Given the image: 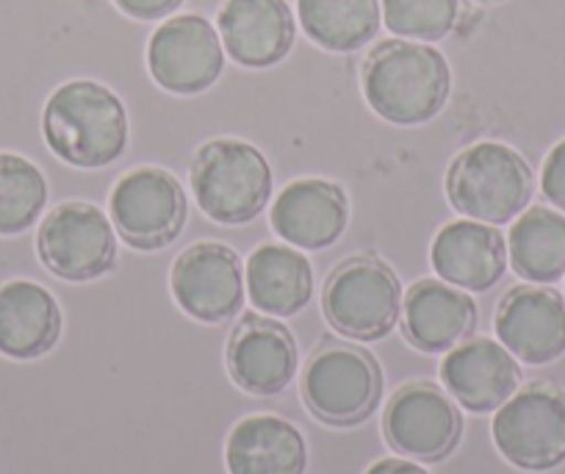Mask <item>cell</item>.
<instances>
[{"instance_id":"cell-25","label":"cell","mask_w":565,"mask_h":474,"mask_svg":"<svg viewBox=\"0 0 565 474\" xmlns=\"http://www.w3.org/2000/svg\"><path fill=\"white\" fill-rule=\"evenodd\" d=\"M45 203L47 181L40 167L18 152H0V236L29 231Z\"/></svg>"},{"instance_id":"cell-28","label":"cell","mask_w":565,"mask_h":474,"mask_svg":"<svg viewBox=\"0 0 565 474\" xmlns=\"http://www.w3.org/2000/svg\"><path fill=\"white\" fill-rule=\"evenodd\" d=\"M119 12H125L134 20H161L175 12L183 0H114Z\"/></svg>"},{"instance_id":"cell-21","label":"cell","mask_w":565,"mask_h":474,"mask_svg":"<svg viewBox=\"0 0 565 474\" xmlns=\"http://www.w3.org/2000/svg\"><path fill=\"white\" fill-rule=\"evenodd\" d=\"M231 474H306L308 446L300 430L280 417H247L225 446Z\"/></svg>"},{"instance_id":"cell-27","label":"cell","mask_w":565,"mask_h":474,"mask_svg":"<svg viewBox=\"0 0 565 474\" xmlns=\"http://www.w3.org/2000/svg\"><path fill=\"white\" fill-rule=\"evenodd\" d=\"M541 192L554 209L565 214V139H559L543 161Z\"/></svg>"},{"instance_id":"cell-4","label":"cell","mask_w":565,"mask_h":474,"mask_svg":"<svg viewBox=\"0 0 565 474\" xmlns=\"http://www.w3.org/2000/svg\"><path fill=\"white\" fill-rule=\"evenodd\" d=\"M194 200L220 225L258 220L271 198V167L264 152L244 139H211L194 152Z\"/></svg>"},{"instance_id":"cell-20","label":"cell","mask_w":565,"mask_h":474,"mask_svg":"<svg viewBox=\"0 0 565 474\" xmlns=\"http://www.w3.org/2000/svg\"><path fill=\"white\" fill-rule=\"evenodd\" d=\"M62 336V308L45 286L9 281L0 286V356L34 361L47 356Z\"/></svg>"},{"instance_id":"cell-14","label":"cell","mask_w":565,"mask_h":474,"mask_svg":"<svg viewBox=\"0 0 565 474\" xmlns=\"http://www.w3.org/2000/svg\"><path fill=\"white\" fill-rule=\"evenodd\" d=\"M493 325L510 356L530 367L557 361L565 352V297L554 288H510L499 303Z\"/></svg>"},{"instance_id":"cell-13","label":"cell","mask_w":565,"mask_h":474,"mask_svg":"<svg viewBox=\"0 0 565 474\" xmlns=\"http://www.w3.org/2000/svg\"><path fill=\"white\" fill-rule=\"evenodd\" d=\"M300 352L291 330L269 316L247 314L227 341L233 383L255 397L280 394L295 380Z\"/></svg>"},{"instance_id":"cell-30","label":"cell","mask_w":565,"mask_h":474,"mask_svg":"<svg viewBox=\"0 0 565 474\" xmlns=\"http://www.w3.org/2000/svg\"><path fill=\"white\" fill-rule=\"evenodd\" d=\"M477 3H502V0H477Z\"/></svg>"},{"instance_id":"cell-2","label":"cell","mask_w":565,"mask_h":474,"mask_svg":"<svg viewBox=\"0 0 565 474\" xmlns=\"http://www.w3.org/2000/svg\"><path fill=\"white\" fill-rule=\"evenodd\" d=\"M42 134L53 156L81 170L117 161L128 147V114L122 101L97 81H70L45 103Z\"/></svg>"},{"instance_id":"cell-12","label":"cell","mask_w":565,"mask_h":474,"mask_svg":"<svg viewBox=\"0 0 565 474\" xmlns=\"http://www.w3.org/2000/svg\"><path fill=\"white\" fill-rule=\"evenodd\" d=\"M385 441L416 461H444L463 435L458 405L433 383H411L394 394L383 417Z\"/></svg>"},{"instance_id":"cell-5","label":"cell","mask_w":565,"mask_h":474,"mask_svg":"<svg viewBox=\"0 0 565 474\" xmlns=\"http://www.w3.org/2000/svg\"><path fill=\"white\" fill-rule=\"evenodd\" d=\"M402 299L405 292L396 272L385 261L358 255L330 272L322 308L335 334L358 341H380L399 323Z\"/></svg>"},{"instance_id":"cell-18","label":"cell","mask_w":565,"mask_h":474,"mask_svg":"<svg viewBox=\"0 0 565 474\" xmlns=\"http://www.w3.org/2000/svg\"><path fill=\"white\" fill-rule=\"evenodd\" d=\"M477 328V303L441 277L413 283L402 299V330L422 352H447Z\"/></svg>"},{"instance_id":"cell-23","label":"cell","mask_w":565,"mask_h":474,"mask_svg":"<svg viewBox=\"0 0 565 474\" xmlns=\"http://www.w3.org/2000/svg\"><path fill=\"white\" fill-rule=\"evenodd\" d=\"M508 261L530 283H554L565 275V214L548 206L521 211L508 233Z\"/></svg>"},{"instance_id":"cell-26","label":"cell","mask_w":565,"mask_h":474,"mask_svg":"<svg viewBox=\"0 0 565 474\" xmlns=\"http://www.w3.org/2000/svg\"><path fill=\"white\" fill-rule=\"evenodd\" d=\"M385 29L413 42H438L458 25V0H380Z\"/></svg>"},{"instance_id":"cell-24","label":"cell","mask_w":565,"mask_h":474,"mask_svg":"<svg viewBox=\"0 0 565 474\" xmlns=\"http://www.w3.org/2000/svg\"><path fill=\"white\" fill-rule=\"evenodd\" d=\"M297 14L313 45L350 53L380 31V0H297Z\"/></svg>"},{"instance_id":"cell-15","label":"cell","mask_w":565,"mask_h":474,"mask_svg":"<svg viewBox=\"0 0 565 474\" xmlns=\"http://www.w3.org/2000/svg\"><path fill=\"white\" fill-rule=\"evenodd\" d=\"M271 228L297 250H324L344 236L350 203L339 183L324 178H300L277 194L269 211Z\"/></svg>"},{"instance_id":"cell-1","label":"cell","mask_w":565,"mask_h":474,"mask_svg":"<svg viewBox=\"0 0 565 474\" xmlns=\"http://www.w3.org/2000/svg\"><path fill=\"white\" fill-rule=\"evenodd\" d=\"M361 86L372 112L385 123L422 125L447 106L452 73L433 45L385 40L363 62Z\"/></svg>"},{"instance_id":"cell-11","label":"cell","mask_w":565,"mask_h":474,"mask_svg":"<svg viewBox=\"0 0 565 474\" xmlns=\"http://www.w3.org/2000/svg\"><path fill=\"white\" fill-rule=\"evenodd\" d=\"M172 297L198 323L216 325L236 316L244 305V264L220 242H200L183 250L172 266Z\"/></svg>"},{"instance_id":"cell-8","label":"cell","mask_w":565,"mask_h":474,"mask_svg":"<svg viewBox=\"0 0 565 474\" xmlns=\"http://www.w3.org/2000/svg\"><path fill=\"white\" fill-rule=\"evenodd\" d=\"M497 450L524 472H548L565 463V394L548 383L515 391L491 424Z\"/></svg>"},{"instance_id":"cell-7","label":"cell","mask_w":565,"mask_h":474,"mask_svg":"<svg viewBox=\"0 0 565 474\" xmlns=\"http://www.w3.org/2000/svg\"><path fill=\"white\" fill-rule=\"evenodd\" d=\"M111 225L134 250H161L183 233L189 200L181 181L161 167H139L119 178L108 200Z\"/></svg>"},{"instance_id":"cell-3","label":"cell","mask_w":565,"mask_h":474,"mask_svg":"<svg viewBox=\"0 0 565 474\" xmlns=\"http://www.w3.org/2000/svg\"><path fill=\"white\" fill-rule=\"evenodd\" d=\"M535 176L526 158L502 141H477L447 170V198L466 220L508 225L530 206Z\"/></svg>"},{"instance_id":"cell-6","label":"cell","mask_w":565,"mask_h":474,"mask_svg":"<svg viewBox=\"0 0 565 474\" xmlns=\"http://www.w3.org/2000/svg\"><path fill=\"white\" fill-rule=\"evenodd\" d=\"M383 397L377 358L352 345H328L308 361L302 400L308 411L333 428L366 422Z\"/></svg>"},{"instance_id":"cell-29","label":"cell","mask_w":565,"mask_h":474,"mask_svg":"<svg viewBox=\"0 0 565 474\" xmlns=\"http://www.w3.org/2000/svg\"><path fill=\"white\" fill-rule=\"evenodd\" d=\"M366 474H430L424 466L413 461H402V457H383L374 466H369Z\"/></svg>"},{"instance_id":"cell-19","label":"cell","mask_w":565,"mask_h":474,"mask_svg":"<svg viewBox=\"0 0 565 474\" xmlns=\"http://www.w3.org/2000/svg\"><path fill=\"white\" fill-rule=\"evenodd\" d=\"M433 270L463 292H488L508 270V244L499 228L477 220L449 222L430 247Z\"/></svg>"},{"instance_id":"cell-9","label":"cell","mask_w":565,"mask_h":474,"mask_svg":"<svg viewBox=\"0 0 565 474\" xmlns=\"http://www.w3.org/2000/svg\"><path fill=\"white\" fill-rule=\"evenodd\" d=\"M36 253L51 275L70 283L103 277L117 264V233L106 211L70 200L42 220Z\"/></svg>"},{"instance_id":"cell-10","label":"cell","mask_w":565,"mask_h":474,"mask_svg":"<svg viewBox=\"0 0 565 474\" xmlns=\"http://www.w3.org/2000/svg\"><path fill=\"white\" fill-rule=\"evenodd\" d=\"M148 67L156 84L172 95H200L211 89L225 67L220 31L200 14L167 20L150 36Z\"/></svg>"},{"instance_id":"cell-22","label":"cell","mask_w":565,"mask_h":474,"mask_svg":"<svg viewBox=\"0 0 565 474\" xmlns=\"http://www.w3.org/2000/svg\"><path fill=\"white\" fill-rule=\"evenodd\" d=\"M249 303L266 316H295L313 297V266L291 244H264L253 250L244 270Z\"/></svg>"},{"instance_id":"cell-16","label":"cell","mask_w":565,"mask_h":474,"mask_svg":"<svg viewBox=\"0 0 565 474\" xmlns=\"http://www.w3.org/2000/svg\"><path fill=\"white\" fill-rule=\"evenodd\" d=\"M441 383L466 411H499L521 386V367L502 341L469 339L441 361Z\"/></svg>"},{"instance_id":"cell-17","label":"cell","mask_w":565,"mask_h":474,"mask_svg":"<svg viewBox=\"0 0 565 474\" xmlns=\"http://www.w3.org/2000/svg\"><path fill=\"white\" fill-rule=\"evenodd\" d=\"M216 25L227 56L253 70L282 62L297 34L295 14L286 0H227Z\"/></svg>"}]
</instances>
